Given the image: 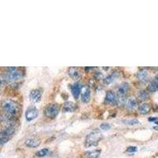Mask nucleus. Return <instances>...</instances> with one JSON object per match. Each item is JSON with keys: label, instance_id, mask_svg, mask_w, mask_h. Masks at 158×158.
Here are the masks:
<instances>
[{"label": "nucleus", "instance_id": "ddd939ff", "mask_svg": "<svg viewBox=\"0 0 158 158\" xmlns=\"http://www.w3.org/2000/svg\"><path fill=\"white\" fill-rule=\"evenodd\" d=\"M81 101L84 103L89 102L90 99V94H91V92H90V89L89 87H85L82 88L81 90Z\"/></svg>", "mask_w": 158, "mask_h": 158}, {"label": "nucleus", "instance_id": "412c9836", "mask_svg": "<svg viewBox=\"0 0 158 158\" xmlns=\"http://www.w3.org/2000/svg\"><path fill=\"white\" fill-rule=\"evenodd\" d=\"M49 153V149L48 148H44V149H40V150L37 151L36 153V155L39 157H44V156H47Z\"/></svg>", "mask_w": 158, "mask_h": 158}, {"label": "nucleus", "instance_id": "5701e85b", "mask_svg": "<svg viewBox=\"0 0 158 158\" xmlns=\"http://www.w3.org/2000/svg\"><path fill=\"white\" fill-rule=\"evenodd\" d=\"M123 123L126 125H129V126H133V125H138L139 124V121L136 118H132V119H125L123 120Z\"/></svg>", "mask_w": 158, "mask_h": 158}, {"label": "nucleus", "instance_id": "4468645a", "mask_svg": "<svg viewBox=\"0 0 158 158\" xmlns=\"http://www.w3.org/2000/svg\"><path fill=\"white\" fill-rule=\"evenodd\" d=\"M101 149L87 151V152L83 153V156H84V158H98L100 156V155H101Z\"/></svg>", "mask_w": 158, "mask_h": 158}, {"label": "nucleus", "instance_id": "a878e982", "mask_svg": "<svg viewBox=\"0 0 158 158\" xmlns=\"http://www.w3.org/2000/svg\"><path fill=\"white\" fill-rule=\"evenodd\" d=\"M138 150V148L136 146H129V147L127 149V153H135Z\"/></svg>", "mask_w": 158, "mask_h": 158}, {"label": "nucleus", "instance_id": "9b49d317", "mask_svg": "<svg viewBox=\"0 0 158 158\" xmlns=\"http://www.w3.org/2000/svg\"><path fill=\"white\" fill-rule=\"evenodd\" d=\"M68 74L74 80H79L81 77V71L76 67H70L68 69Z\"/></svg>", "mask_w": 158, "mask_h": 158}, {"label": "nucleus", "instance_id": "dca6fc26", "mask_svg": "<svg viewBox=\"0 0 158 158\" xmlns=\"http://www.w3.org/2000/svg\"><path fill=\"white\" fill-rule=\"evenodd\" d=\"M15 133V128L13 127H6L5 130L0 133V137H5V138H11L14 134Z\"/></svg>", "mask_w": 158, "mask_h": 158}, {"label": "nucleus", "instance_id": "b1692460", "mask_svg": "<svg viewBox=\"0 0 158 158\" xmlns=\"http://www.w3.org/2000/svg\"><path fill=\"white\" fill-rule=\"evenodd\" d=\"M100 127H101V130H104V131H108V130H109L110 128L111 127V125L110 123H104L101 124Z\"/></svg>", "mask_w": 158, "mask_h": 158}, {"label": "nucleus", "instance_id": "6e6552de", "mask_svg": "<svg viewBox=\"0 0 158 158\" xmlns=\"http://www.w3.org/2000/svg\"><path fill=\"white\" fill-rule=\"evenodd\" d=\"M42 97V92L41 90L39 89H35L32 90L29 94V98L30 101L32 102H38L40 101Z\"/></svg>", "mask_w": 158, "mask_h": 158}, {"label": "nucleus", "instance_id": "f3484780", "mask_svg": "<svg viewBox=\"0 0 158 158\" xmlns=\"http://www.w3.org/2000/svg\"><path fill=\"white\" fill-rule=\"evenodd\" d=\"M118 76V72H113V73H111V74H108L107 75L106 77L104 78V83L106 85H109L111 83L115 81V79H116Z\"/></svg>", "mask_w": 158, "mask_h": 158}, {"label": "nucleus", "instance_id": "0eeeda50", "mask_svg": "<svg viewBox=\"0 0 158 158\" xmlns=\"http://www.w3.org/2000/svg\"><path fill=\"white\" fill-rule=\"evenodd\" d=\"M131 89V85L128 82H123L122 84L118 87L117 89V94L119 97H125L129 93Z\"/></svg>", "mask_w": 158, "mask_h": 158}, {"label": "nucleus", "instance_id": "7ed1b4c3", "mask_svg": "<svg viewBox=\"0 0 158 158\" xmlns=\"http://www.w3.org/2000/svg\"><path fill=\"white\" fill-rule=\"evenodd\" d=\"M59 112V107L56 104H49L44 108V115L49 118H55Z\"/></svg>", "mask_w": 158, "mask_h": 158}, {"label": "nucleus", "instance_id": "a211bd4d", "mask_svg": "<svg viewBox=\"0 0 158 158\" xmlns=\"http://www.w3.org/2000/svg\"><path fill=\"white\" fill-rule=\"evenodd\" d=\"M75 104L71 102V101H67L63 105V111H66V112H72L75 110Z\"/></svg>", "mask_w": 158, "mask_h": 158}, {"label": "nucleus", "instance_id": "f8f14e48", "mask_svg": "<svg viewBox=\"0 0 158 158\" xmlns=\"http://www.w3.org/2000/svg\"><path fill=\"white\" fill-rule=\"evenodd\" d=\"M124 105L127 109L129 110H133L134 108H136L137 106V100L135 97H130L127 98L124 101Z\"/></svg>", "mask_w": 158, "mask_h": 158}, {"label": "nucleus", "instance_id": "39448f33", "mask_svg": "<svg viewBox=\"0 0 158 158\" xmlns=\"http://www.w3.org/2000/svg\"><path fill=\"white\" fill-rule=\"evenodd\" d=\"M38 115H39V111L36 107H29L25 111V118L28 122H30V121L35 119L38 116Z\"/></svg>", "mask_w": 158, "mask_h": 158}, {"label": "nucleus", "instance_id": "c756f323", "mask_svg": "<svg viewBox=\"0 0 158 158\" xmlns=\"http://www.w3.org/2000/svg\"><path fill=\"white\" fill-rule=\"evenodd\" d=\"M153 128H154L155 130H156V131H158V127H154Z\"/></svg>", "mask_w": 158, "mask_h": 158}, {"label": "nucleus", "instance_id": "20e7f679", "mask_svg": "<svg viewBox=\"0 0 158 158\" xmlns=\"http://www.w3.org/2000/svg\"><path fill=\"white\" fill-rule=\"evenodd\" d=\"M23 77V73L19 70H9V71L5 74V78L8 81H17L18 79H21Z\"/></svg>", "mask_w": 158, "mask_h": 158}, {"label": "nucleus", "instance_id": "7c9ffc66", "mask_svg": "<svg viewBox=\"0 0 158 158\" xmlns=\"http://www.w3.org/2000/svg\"><path fill=\"white\" fill-rule=\"evenodd\" d=\"M155 123H156V125H158V121H156V122H155Z\"/></svg>", "mask_w": 158, "mask_h": 158}, {"label": "nucleus", "instance_id": "aec40b11", "mask_svg": "<svg viewBox=\"0 0 158 158\" xmlns=\"http://www.w3.org/2000/svg\"><path fill=\"white\" fill-rule=\"evenodd\" d=\"M148 97H149V94L146 91H144V90L140 91L138 94V98L142 101L147 100Z\"/></svg>", "mask_w": 158, "mask_h": 158}, {"label": "nucleus", "instance_id": "f03ea898", "mask_svg": "<svg viewBox=\"0 0 158 158\" xmlns=\"http://www.w3.org/2000/svg\"><path fill=\"white\" fill-rule=\"evenodd\" d=\"M102 134L99 131H94L91 132L89 135H87L85 141V147H93V146H97L98 145L99 142L102 139Z\"/></svg>", "mask_w": 158, "mask_h": 158}, {"label": "nucleus", "instance_id": "9d476101", "mask_svg": "<svg viewBox=\"0 0 158 158\" xmlns=\"http://www.w3.org/2000/svg\"><path fill=\"white\" fill-rule=\"evenodd\" d=\"M25 144L27 147L36 148L40 145V140L36 138H29L25 140Z\"/></svg>", "mask_w": 158, "mask_h": 158}, {"label": "nucleus", "instance_id": "2eb2a0df", "mask_svg": "<svg viewBox=\"0 0 158 158\" xmlns=\"http://www.w3.org/2000/svg\"><path fill=\"white\" fill-rule=\"evenodd\" d=\"M148 77H149V74H148V72L146 70H141L137 73V78L141 82H146V81H147Z\"/></svg>", "mask_w": 158, "mask_h": 158}, {"label": "nucleus", "instance_id": "f257e3e1", "mask_svg": "<svg viewBox=\"0 0 158 158\" xmlns=\"http://www.w3.org/2000/svg\"><path fill=\"white\" fill-rule=\"evenodd\" d=\"M2 110L5 111V114L9 115L10 116L15 117L19 111V106L15 101L10 100V99H6L2 101L1 104Z\"/></svg>", "mask_w": 158, "mask_h": 158}, {"label": "nucleus", "instance_id": "423d86ee", "mask_svg": "<svg viewBox=\"0 0 158 158\" xmlns=\"http://www.w3.org/2000/svg\"><path fill=\"white\" fill-rule=\"evenodd\" d=\"M118 98L116 94L112 91H108L104 99V103L108 105H113V104H118Z\"/></svg>", "mask_w": 158, "mask_h": 158}, {"label": "nucleus", "instance_id": "393cba45", "mask_svg": "<svg viewBox=\"0 0 158 158\" xmlns=\"http://www.w3.org/2000/svg\"><path fill=\"white\" fill-rule=\"evenodd\" d=\"M10 139V138H5V137H0V145H4Z\"/></svg>", "mask_w": 158, "mask_h": 158}, {"label": "nucleus", "instance_id": "4be33fe9", "mask_svg": "<svg viewBox=\"0 0 158 158\" xmlns=\"http://www.w3.org/2000/svg\"><path fill=\"white\" fill-rule=\"evenodd\" d=\"M148 89L151 93H154V92L157 91L158 90V84H156L154 81H152L149 85V87H148Z\"/></svg>", "mask_w": 158, "mask_h": 158}, {"label": "nucleus", "instance_id": "6ab92c4d", "mask_svg": "<svg viewBox=\"0 0 158 158\" xmlns=\"http://www.w3.org/2000/svg\"><path fill=\"white\" fill-rule=\"evenodd\" d=\"M138 111L142 115H146L150 111V106H149V104L144 103V104H142L139 105V107H138Z\"/></svg>", "mask_w": 158, "mask_h": 158}, {"label": "nucleus", "instance_id": "c85d7f7f", "mask_svg": "<svg viewBox=\"0 0 158 158\" xmlns=\"http://www.w3.org/2000/svg\"><path fill=\"white\" fill-rule=\"evenodd\" d=\"M153 81H155V82L156 83V84H158V74H156V76H155V77H154V79H153Z\"/></svg>", "mask_w": 158, "mask_h": 158}, {"label": "nucleus", "instance_id": "bb28decb", "mask_svg": "<svg viewBox=\"0 0 158 158\" xmlns=\"http://www.w3.org/2000/svg\"><path fill=\"white\" fill-rule=\"evenodd\" d=\"M156 120H157V118H156V117H153V118H149V121H150V122H153V121L156 122Z\"/></svg>", "mask_w": 158, "mask_h": 158}, {"label": "nucleus", "instance_id": "1a4fd4ad", "mask_svg": "<svg viewBox=\"0 0 158 158\" xmlns=\"http://www.w3.org/2000/svg\"><path fill=\"white\" fill-rule=\"evenodd\" d=\"M81 90H82V85L80 83L77 82L74 83V85H71V93L73 97L75 99H77L79 97V95L81 94Z\"/></svg>", "mask_w": 158, "mask_h": 158}, {"label": "nucleus", "instance_id": "cd10ccee", "mask_svg": "<svg viewBox=\"0 0 158 158\" xmlns=\"http://www.w3.org/2000/svg\"><path fill=\"white\" fill-rule=\"evenodd\" d=\"M3 84H4V80L2 78V77H0V87L2 86Z\"/></svg>", "mask_w": 158, "mask_h": 158}]
</instances>
